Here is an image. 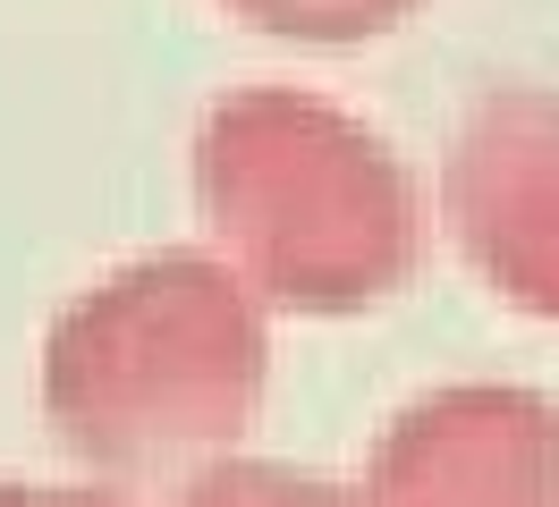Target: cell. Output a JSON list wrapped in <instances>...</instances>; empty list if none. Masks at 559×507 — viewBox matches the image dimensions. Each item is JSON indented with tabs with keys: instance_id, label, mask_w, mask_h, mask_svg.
<instances>
[{
	"instance_id": "cell-3",
	"label": "cell",
	"mask_w": 559,
	"mask_h": 507,
	"mask_svg": "<svg viewBox=\"0 0 559 507\" xmlns=\"http://www.w3.org/2000/svg\"><path fill=\"white\" fill-rule=\"evenodd\" d=\"M441 212L457 254L500 304L559 322V94L491 85L441 161Z\"/></svg>"
},
{
	"instance_id": "cell-4",
	"label": "cell",
	"mask_w": 559,
	"mask_h": 507,
	"mask_svg": "<svg viewBox=\"0 0 559 507\" xmlns=\"http://www.w3.org/2000/svg\"><path fill=\"white\" fill-rule=\"evenodd\" d=\"M365 507H559V398L450 381L382 423Z\"/></svg>"
},
{
	"instance_id": "cell-6",
	"label": "cell",
	"mask_w": 559,
	"mask_h": 507,
	"mask_svg": "<svg viewBox=\"0 0 559 507\" xmlns=\"http://www.w3.org/2000/svg\"><path fill=\"white\" fill-rule=\"evenodd\" d=\"M221 9L246 17L254 34H280V43H373L416 0H221Z\"/></svg>"
},
{
	"instance_id": "cell-2",
	"label": "cell",
	"mask_w": 559,
	"mask_h": 507,
	"mask_svg": "<svg viewBox=\"0 0 559 507\" xmlns=\"http://www.w3.org/2000/svg\"><path fill=\"white\" fill-rule=\"evenodd\" d=\"M272 381L263 304L221 254L162 245L103 270L43 330V414L103 473L212 457L254 423Z\"/></svg>"
},
{
	"instance_id": "cell-7",
	"label": "cell",
	"mask_w": 559,
	"mask_h": 507,
	"mask_svg": "<svg viewBox=\"0 0 559 507\" xmlns=\"http://www.w3.org/2000/svg\"><path fill=\"white\" fill-rule=\"evenodd\" d=\"M0 507H128V499L94 491V482H0Z\"/></svg>"
},
{
	"instance_id": "cell-1",
	"label": "cell",
	"mask_w": 559,
	"mask_h": 507,
	"mask_svg": "<svg viewBox=\"0 0 559 507\" xmlns=\"http://www.w3.org/2000/svg\"><path fill=\"white\" fill-rule=\"evenodd\" d=\"M195 203L246 297L280 313H365L424 254V203L390 135L297 85H238L204 110Z\"/></svg>"
},
{
	"instance_id": "cell-5",
	"label": "cell",
	"mask_w": 559,
	"mask_h": 507,
	"mask_svg": "<svg viewBox=\"0 0 559 507\" xmlns=\"http://www.w3.org/2000/svg\"><path fill=\"white\" fill-rule=\"evenodd\" d=\"M178 507H365V491L331 482V473H297V466H272V457H212Z\"/></svg>"
}]
</instances>
